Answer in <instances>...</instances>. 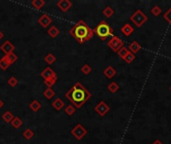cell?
<instances>
[{
	"mask_svg": "<svg viewBox=\"0 0 171 144\" xmlns=\"http://www.w3.org/2000/svg\"><path fill=\"white\" fill-rule=\"evenodd\" d=\"M92 94L80 82L76 83L65 93V97L72 103L75 108H81L91 98Z\"/></svg>",
	"mask_w": 171,
	"mask_h": 144,
	"instance_id": "1",
	"label": "cell"
},
{
	"mask_svg": "<svg viewBox=\"0 0 171 144\" xmlns=\"http://www.w3.org/2000/svg\"><path fill=\"white\" fill-rule=\"evenodd\" d=\"M69 33L79 44H83L86 41H89L93 37L94 31L91 29L85 21L79 20L73 27L69 30Z\"/></svg>",
	"mask_w": 171,
	"mask_h": 144,
	"instance_id": "2",
	"label": "cell"
},
{
	"mask_svg": "<svg viewBox=\"0 0 171 144\" xmlns=\"http://www.w3.org/2000/svg\"><path fill=\"white\" fill-rule=\"evenodd\" d=\"M93 31H94V34H96L98 36V38L102 41H106L107 38L110 37V36H114L113 28L104 20L100 21L99 24L93 29Z\"/></svg>",
	"mask_w": 171,
	"mask_h": 144,
	"instance_id": "3",
	"label": "cell"
},
{
	"mask_svg": "<svg viewBox=\"0 0 171 144\" xmlns=\"http://www.w3.org/2000/svg\"><path fill=\"white\" fill-rule=\"evenodd\" d=\"M129 19L136 27L139 28L141 26H143V24L148 20V17L141 9H137L135 10V12L130 16Z\"/></svg>",
	"mask_w": 171,
	"mask_h": 144,
	"instance_id": "4",
	"label": "cell"
},
{
	"mask_svg": "<svg viewBox=\"0 0 171 144\" xmlns=\"http://www.w3.org/2000/svg\"><path fill=\"white\" fill-rule=\"evenodd\" d=\"M107 45L112 51L117 53L120 49L124 47V42H123V40H121V38L118 37L117 35H114L108 40Z\"/></svg>",
	"mask_w": 171,
	"mask_h": 144,
	"instance_id": "5",
	"label": "cell"
},
{
	"mask_svg": "<svg viewBox=\"0 0 171 144\" xmlns=\"http://www.w3.org/2000/svg\"><path fill=\"white\" fill-rule=\"evenodd\" d=\"M87 133H88V131H87V129L83 126L82 124H76L73 128L71 129V134L72 136L77 139V140H81L85 137V136L87 135Z\"/></svg>",
	"mask_w": 171,
	"mask_h": 144,
	"instance_id": "6",
	"label": "cell"
},
{
	"mask_svg": "<svg viewBox=\"0 0 171 144\" xmlns=\"http://www.w3.org/2000/svg\"><path fill=\"white\" fill-rule=\"evenodd\" d=\"M94 110H95V112L99 115L100 117H104L105 115L110 111V107H109V105L104 101V100H101V101L94 107Z\"/></svg>",
	"mask_w": 171,
	"mask_h": 144,
	"instance_id": "7",
	"label": "cell"
},
{
	"mask_svg": "<svg viewBox=\"0 0 171 144\" xmlns=\"http://www.w3.org/2000/svg\"><path fill=\"white\" fill-rule=\"evenodd\" d=\"M56 5L62 12H67L73 4H72V2L70 0H59V1L56 3Z\"/></svg>",
	"mask_w": 171,
	"mask_h": 144,
	"instance_id": "8",
	"label": "cell"
},
{
	"mask_svg": "<svg viewBox=\"0 0 171 144\" xmlns=\"http://www.w3.org/2000/svg\"><path fill=\"white\" fill-rule=\"evenodd\" d=\"M38 23L41 25L43 28H47L52 23V18L49 15H47V14H42V15L38 18Z\"/></svg>",
	"mask_w": 171,
	"mask_h": 144,
	"instance_id": "9",
	"label": "cell"
},
{
	"mask_svg": "<svg viewBox=\"0 0 171 144\" xmlns=\"http://www.w3.org/2000/svg\"><path fill=\"white\" fill-rule=\"evenodd\" d=\"M0 49H1L2 52L5 53V55H7V54L12 53L14 51V49H15V46H14L9 40H7V41H5L4 43H3L1 46H0Z\"/></svg>",
	"mask_w": 171,
	"mask_h": 144,
	"instance_id": "10",
	"label": "cell"
},
{
	"mask_svg": "<svg viewBox=\"0 0 171 144\" xmlns=\"http://www.w3.org/2000/svg\"><path fill=\"white\" fill-rule=\"evenodd\" d=\"M40 75H41V77L44 79V80H47V79H50L52 77L57 76L56 73L54 72V70L52 69L51 67H46L45 69L43 70L41 73H40Z\"/></svg>",
	"mask_w": 171,
	"mask_h": 144,
	"instance_id": "11",
	"label": "cell"
},
{
	"mask_svg": "<svg viewBox=\"0 0 171 144\" xmlns=\"http://www.w3.org/2000/svg\"><path fill=\"white\" fill-rule=\"evenodd\" d=\"M121 32L123 34H124L126 37H129L130 35H131L133 32H134V28L131 24L129 23H125L123 26L121 27Z\"/></svg>",
	"mask_w": 171,
	"mask_h": 144,
	"instance_id": "12",
	"label": "cell"
},
{
	"mask_svg": "<svg viewBox=\"0 0 171 144\" xmlns=\"http://www.w3.org/2000/svg\"><path fill=\"white\" fill-rule=\"evenodd\" d=\"M103 74H104V76L108 78V79H112L113 78L115 75H116V69H114L113 67L112 66H107L105 69L103 70Z\"/></svg>",
	"mask_w": 171,
	"mask_h": 144,
	"instance_id": "13",
	"label": "cell"
},
{
	"mask_svg": "<svg viewBox=\"0 0 171 144\" xmlns=\"http://www.w3.org/2000/svg\"><path fill=\"white\" fill-rule=\"evenodd\" d=\"M128 50L135 55L136 53H138L141 50V45L137 41H132L128 46Z\"/></svg>",
	"mask_w": 171,
	"mask_h": 144,
	"instance_id": "14",
	"label": "cell"
},
{
	"mask_svg": "<svg viewBox=\"0 0 171 144\" xmlns=\"http://www.w3.org/2000/svg\"><path fill=\"white\" fill-rule=\"evenodd\" d=\"M64 106H65V103L61 98H56L55 100L52 101V107L57 111H60Z\"/></svg>",
	"mask_w": 171,
	"mask_h": 144,
	"instance_id": "15",
	"label": "cell"
},
{
	"mask_svg": "<svg viewBox=\"0 0 171 144\" xmlns=\"http://www.w3.org/2000/svg\"><path fill=\"white\" fill-rule=\"evenodd\" d=\"M47 33H48V35L50 36V37L55 38V37H57V36L60 34V31H59V29H58L56 26L52 25V26L50 27L48 30H47Z\"/></svg>",
	"mask_w": 171,
	"mask_h": 144,
	"instance_id": "16",
	"label": "cell"
},
{
	"mask_svg": "<svg viewBox=\"0 0 171 144\" xmlns=\"http://www.w3.org/2000/svg\"><path fill=\"white\" fill-rule=\"evenodd\" d=\"M14 119V116L11 111H6L2 115V120L6 122V123H11V121Z\"/></svg>",
	"mask_w": 171,
	"mask_h": 144,
	"instance_id": "17",
	"label": "cell"
},
{
	"mask_svg": "<svg viewBox=\"0 0 171 144\" xmlns=\"http://www.w3.org/2000/svg\"><path fill=\"white\" fill-rule=\"evenodd\" d=\"M29 108L33 111V112H37V111L41 108V103L37 100H33V101H31V103L29 104Z\"/></svg>",
	"mask_w": 171,
	"mask_h": 144,
	"instance_id": "18",
	"label": "cell"
},
{
	"mask_svg": "<svg viewBox=\"0 0 171 144\" xmlns=\"http://www.w3.org/2000/svg\"><path fill=\"white\" fill-rule=\"evenodd\" d=\"M31 5L33 6L36 10H40L45 5V1L44 0H33V1H31Z\"/></svg>",
	"mask_w": 171,
	"mask_h": 144,
	"instance_id": "19",
	"label": "cell"
},
{
	"mask_svg": "<svg viewBox=\"0 0 171 144\" xmlns=\"http://www.w3.org/2000/svg\"><path fill=\"white\" fill-rule=\"evenodd\" d=\"M102 14L105 16V17H107V18H110L113 16V14H114V10L113 8H112L111 6H106L105 8L102 10Z\"/></svg>",
	"mask_w": 171,
	"mask_h": 144,
	"instance_id": "20",
	"label": "cell"
},
{
	"mask_svg": "<svg viewBox=\"0 0 171 144\" xmlns=\"http://www.w3.org/2000/svg\"><path fill=\"white\" fill-rule=\"evenodd\" d=\"M22 135H23V137L25 139H27V140H30V139H32L35 136L34 131L31 130L30 128H26V129H25V130L23 131V133H22Z\"/></svg>",
	"mask_w": 171,
	"mask_h": 144,
	"instance_id": "21",
	"label": "cell"
},
{
	"mask_svg": "<svg viewBox=\"0 0 171 144\" xmlns=\"http://www.w3.org/2000/svg\"><path fill=\"white\" fill-rule=\"evenodd\" d=\"M119 85L116 83L115 81H112L110 82V83L108 84L107 86V89L109 90V92H111V93H116L119 90Z\"/></svg>",
	"mask_w": 171,
	"mask_h": 144,
	"instance_id": "22",
	"label": "cell"
},
{
	"mask_svg": "<svg viewBox=\"0 0 171 144\" xmlns=\"http://www.w3.org/2000/svg\"><path fill=\"white\" fill-rule=\"evenodd\" d=\"M10 66V63L9 61L7 60L6 56H3L1 59H0V68H1L2 70H6L8 69Z\"/></svg>",
	"mask_w": 171,
	"mask_h": 144,
	"instance_id": "23",
	"label": "cell"
},
{
	"mask_svg": "<svg viewBox=\"0 0 171 144\" xmlns=\"http://www.w3.org/2000/svg\"><path fill=\"white\" fill-rule=\"evenodd\" d=\"M43 96H44L46 99L50 100V99H52L54 96H55V92H54L53 89H51V88H47L45 91L43 92Z\"/></svg>",
	"mask_w": 171,
	"mask_h": 144,
	"instance_id": "24",
	"label": "cell"
},
{
	"mask_svg": "<svg viewBox=\"0 0 171 144\" xmlns=\"http://www.w3.org/2000/svg\"><path fill=\"white\" fill-rule=\"evenodd\" d=\"M5 56H6L7 60L9 61L10 65H12L13 63H15L16 61H17V59H18V56H17L16 54L14 53V52H12V53H9V54H7V55H5Z\"/></svg>",
	"mask_w": 171,
	"mask_h": 144,
	"instance_id": "25",
	"label": "cell"
},
{
	"mask_svg": "<svg viewBox=\"0 0 171 144\" xmlns=\"http://www.w3.org/2000/svg\"><path fill=\"white\" fill-rule=\"evenodd\" d=\"M64 112L66 113L68 116H71V115H73L76 112V108L72 105V104H69V105H67L66 107H65Z\"/></svg>",
	"mask_w": 171,
	"mask_h": 144,
	"instance_id": "26",
	"label": "cell"
},
{
	"mask_svg": "<svg viewBox=\"0 0 171 144\" xmlns=\"http://www.w3.org/2000/svg\"><path fill=\"white\" fill-rule=\"evenodd\" d=\"M135 58H136V56L134 55L133 53H131V52H128V54H127V55L124 57V59H123V61H125V62L127 63V64H131L134 60H135Z\"/></svg>",
	"mask_w": 171,
	"mask_h": 144,
	"instance_id": "27",
	"label": "cell"
},
{
	"mask_svg": "<svg viewBox=\"0 0 171 144\" xmlns=\"http://www.w3.org/2000/svg\"><path fill=\"white\" fill-rule=\"evenodd\" d=\"M44 61H45L47 64H53L56 61V57L54 56L52 53H48L44 57Z\"/></svg>",
	"mask_w": 171,
	"mask_h": 144,
	"instance_id": "28",
	"label": "cell"
},
{
	"mask_svg": "<svg viewBox=\"0 0 171 144\" xmlns=\"http://www.w3.org/2000/svg\"><path fill=\"white\" fill-rule=\"evenodd\" d=\"M11 125H12V127L13 128H19L21 125H22V120L20 119L19 117H14V119L11 121Z\"/></svg>",
	"mask_w": 171,
	"mask_h": 144,
	"instance_id": "29",
	"label": "cell"
},
{
	"mask_svg": "<svg viewBox=\"0 0 171 144\" xmlns=\"http://www.w3.org/2000/svg\"><path fill=\"white\" fill-rule=\"evenodd\" d=\"M56 81H57V76L52 77L50 79H47V80H44V84L47 86V88H51L52 86L56 83Z\"/></svg>",
	"mask_w": 171,
	"mask_h": 144,
	"instance_id": "30",
	"label": "cell"
},
{
	"mask_svg": "<svg viewBox=\"0 0 171 144\" xmlns=\"http://www.w3.org/2000/svg\"><path fill=\"white\" fill-rule=\"evenodd\" d=\"M128 52H129L128 48H126L125 46H124V47L119 50V51L117 52V54H118V56L120 57V58H121V59L123 60V59H124V57L127 55V54H128Z\"/></svg>",
	"mask_w": 171,
	"mask_h": 144,
	"instance_id": "31",
	"label": "cell"
},
{
	"mask_svg": "<svg viewBox=\"0 0 171 144\" xmlns=\"http://www.w3.org/2000/svg\"><path fill=\"white\" fill-rule=\"evenodd\" d=\"M91 71H92V68L89 64H84V65L81 67V72L84 75H88Z\"/></svg>",
	"mask_w": 171,
	"mask_h": 144,
	"instance_id": "32",
	"label": "cell"
},
{
	"mask_svg": "<svg viewBox=\"0 0 171 144\" xmlns=\"http://www.w3.org/2000/svg\"><path fill=\"white\" fill-rule=\"evenodd\" d=\"M161 12H162V10H161V8H160V7L158 6V5H155V6H153L151 8V13L153 14L154 16H159L160 14H161Z\"/></svg>",
	"mask_w": 171,
	"mask_h": 144,
	"instance_id": "33",
	"label": "cell"
},
{
	"mask_svg": "<svg viewBox=\"0 0 171 144\" xmlns=\"http://www.w3.org/2000/svg\"><path fill=\"white\" fill-rule=\"evenodd\" d=\"M163 18L166 20V22L168 23L169 25H171V7L168 8V10L164 13V15H163Z\"/></svg>",
	"mask_w": 171,
	"mask_h": 144,
	"instance_id": "34",
	"label": "cell"
},
{
	"mask_svg": "<svg viewBox=\"0 0 171 144\" xmlns=\"http://www.w3.org/2000/svg\"><path fill=\"white\" fill-rule=\"evenodd\" d=\"M7 83H8L9 86H11V87H15V86L18 84V80L15 77H10L8 80H7Z\"/></svg>",
	"mask_w": 171,
	"mask_h": 144,
	"instance_id": "35",
	"label": "cell"
},
{
	"mask_svg": "<svg viewBox=\"0 0 171 144\" xmlns=\"http://www.w3.org/2000/svg\"><path fill=\"white\" fill-rule=\"evenodd\" d=\"M151 144H163V143H162L161 141H160L159 139H156L155 141H153V142H152Z\"/></svg>",
	"mask_w": 171,
	"mask_h": 144,
	"instance_id": "36",
	"label": "cell"
},
{
	"mask_svg": "<svg viewBox=\"0 0 171 144\" xmlns=\"http://www.w3.org/2000/svg\"><path fill=\"white\" fill-rule=\"evenodd\" d=\"M3 106H4V102H3L1 99H0V109H1Z\"/></svg>",
	"mask_w": 171,
	"mask_h": 144,
	"instance_id": "37",
	"label": "cell"
},
{
	"mask_svg": "<svg viewBox=\"0 0 171 144\" xmlns=\"http://www.w3.org/2000/svg\"><path fill=\"white\" fill-rule=\"evenodd\" d=\"M3 37H4V34H3V32H2L1 30H0V40H1V39H2Z\"/></svg>",
	"mask_w": 171,
	"mask_h": 144,
	"instance_id": "38",
	"label": "cell"
},
{
	"mask_svg": "<svg viewBox=\"0 0 171 144\" xmlns=\"http://www.w3.org/2000/svg\"><path fill=\"white\" fill-rule=\"evenodd\" d=\"M170 91H171V86H170Z\"/></svg>",
	"mask_w": 171,
	"mask_h": 144,
	"instance_id": "39",
	"label": "cell"
}]
</instances>
